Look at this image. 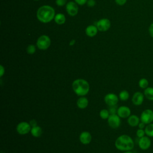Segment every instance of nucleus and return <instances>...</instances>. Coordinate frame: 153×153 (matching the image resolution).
Returning a JSON list of instances; mask_svg holds the SVG:
<instances>
[{
    "label": "nucleus",
    "instance_id": "29",
    "mask_svg": "<svg viewBox=\"0 0 153 153\" xmlns=\"http://www.w3.org/2000/svg\"><path fill=\"white\" fill-rule=\"evenodd\" d=\"M86 4L89 7H93L96 5V1L95 0H87Z\"/></svg>",
    "mask_w": 153,
    "mask_h": 153
},
{
    "label": "nucleus",
    "instance_id": "15",
    "mask_svg": "<svg viewBox=\"0 0 153 153\" xmlns=\"http://www.w3.org/2000/svg\"><path fill=\"white\" fill-rule=\"evenodd\" d=\"M98 29L96 25H91L88 26L85 30V33L88 37H94L97 33Z\"/></svg>",
    "mask_w": 153,
    "mask_h": 153
},
{
    "label": "nucleus",
    "instance_id": "28",
    "mask_svg": "<svg viewBox=\"0 0 153 153\" xmlns=\"http://www.w3.org/2000/svg\"><path fill=\"white\" fill-rule=\"evenodd\" d=\"M56 4L59 7H63L66 5L67 2L66 0H56Z\"/></svg>",
    "mask_w": 153,
    "mask_h": 153
},
{
    "label": "nucleus",
    "instance_id": "37",
    "mask_svg": "<svg viewBox=\"0 0 153 153\" xmlns=\"http://www.w3.org/2000/svg\"><path fill=\"white\" fill-rule=\"evenodd\" d=\"M123 153H133V152H131V151H124Z\"/></svg>",
    "mask_w": 153,
    "mask_h": 153
},
{
    "label": "nucleus",
    "instance_id": "25",
    "mask_svg": "<svg viewBox=\"0 0 153 153\" xmlns=\"http://www.w3.org/2000/svg\"><path fill=\"white\" fill-rule=\"evenodd\" d=\"M36 51V46L33 44H29L26 48V52L29 54H33Z\"/></svg>",
    "mask_w": 153,
    "mask_h": 153
},
{
    "label": "nucleus",
    "instance_id": "1",
    "mask_svg": "<svg viewBox=\"0 0 153 153\" xmlns=\"http://www.w3.org/2000/svg\"><path fill=\"white\" fill-rule=\"evenodd\" d=\"M56 15L54 9L50 5H44L36 11V18L41 23H47L54 20Z\"/></svg>",
    "mask_w": 153,
    "mask_h": 153
},
{
    "label": "nucleus",
    "instance_id": "10",
    "mask_svg": "<svg viewBox=\"0 0 153 153\" xmlns=\"http://www.w3.org/2000/svg\"><path fill=\"white\" fill-rule=\"evenodd\" d=\"M119 98L118 97L112 93H108L107 94L105 95L104 97V101L109 106H114V105H117V103L118 102Z\"/></svg>",
    "mask_w": 153,
    "mask_h": 153
},
{
    "label": "nucleus",
    "instance_id": "8",
    "mask_svg": "<svg viewBox=\"0 0 153 153\" xmlns=\"http://www.w3.org/2000/svg\"><path fill=\"white\" fill-rule=\"evenodd\" d=\"M66 6V10L67 13L72 17L75 16L78 13V4L75 1H69L67 2Z\"/></svg>",
    "mask_w": 153,
    "mask_h": 153
},
{
    "label": "nucleus",
    "instance_id": "23",
    "mask_svg": "<svg viewBox=\"0 0 153 153\" xmlns=\"http://www.w3.org/2000/svg\"><path fill=\"white\" fill-rule=\"evenodd\" d=\"M138 84H139V86L140 88H141L142 89H145L147 87H148L149 82H148V79H146L145 78H142L140 79V80L139 81Z\"/></svg>",
    "mask_w": 153,
    "mask_h": 153
},
{
    "label": "nucleus",
    "instance_id": "38",
    "mask_svg": "<svg viewBox=\"0 0 153 153\" xmlns=\"http://www.w3.org/2000/svg\"><path fill=\"white\" fill-rule=\"evenodd\" d=\"M33 1H39V0H33Z\"/></svg>",
    "mask_w": 153,
    "mask_h": 153
},
{
    "label": "nucleus",
    "instance_id": "14",
    "mask_svg": "<svg viewBox=\"0 0 153 153\" xmlns=\"http://www.w3.org/2000/svg\"><path fill=\"white\" fill-rule=\"evenodd\" d=\"M79 139L81 143L84 145H87L91 142L92 137L91 134L88 131H84L80 134Z\"/></svg>",
    "mask_w": 153,
    "mask_h": 153
},
{
    "label": "nucleus",
    "instance_id": "16",
    "mask_svg": "<svg viewBox=\"0 0 153 153\" xmlns=\"http://www.w3.org/2000/svg\"><path fill=\"white\" fill-rule=\"evenodd\" d=\"M140 118L136 115H130L127 118V123L131 127H136L140 123Z\"/></svg>",
    "mask_w": 153,
    "mask_h": 153
},
{
    "label": "nucleus",
    "instance_id": "32",
    "mask_svg": "<svg viewBox=\"0 0 153 153\" xmlns=\"http://www.w3.org/2000/svg\"><path fill=\"white\" fill-rule=\"evenodd\" d=\"M74 1L79 5H84L87 3V0H74Z\"/></svg>",
    "mask_w": 153,
    "mask_h": 153
},
{
    "label": "nucleus",
    "instance_id": "30",
    "mask_svg": "<svg viewBox=\"0 0 153 153\" xmlns=\"http://www.w3.org/2000/svg\"><path fill=\"white\" fill-rule=\"evenodd\" d=\"M127 0H115V2L117 5L120 6H123L127 2Z\"/></svg>",
    "mask_w": 153,
    "mask_h": 153
},
{
    "label": "nucleus",
    "instance_id": "5",
    "mask_svg": "<svg viewBox=\"0 0 153 153\" xmlns=\"http://www.w3.org/2000/svg\"><path fill=\"white\" fill-rule=\"evenodd\" d=\"M140 121L144 123L146 125L153 122V110L146 109L142 111L140 116Z\"/></svg>",
    "mask_w": 153,
    "mask_h": 153
},
{
    "label": "nucleus",
    "instance_id": "36",
    "mask_svg": "<svg viewBox=\"0 0 153 153\" xmlns=\"http://www.w3.org/2000/svg\"><path fill=\"white\" fill-rule=\"evenodd\" d=\"M75 39H72V40H71V41H70V42H69V45H74V44H75Z\"/></svg>",
    "mask_w": 153,
    "mask_h": 153
},
{
    "label": "nucleus",
    "instance_id": "13",
    "mask_svg": "<svg viewBox=\"0 0 153 153\" xmlns=\"http://www.w3.org/2000/svg\"><path fill=\"white\" fill-rule=\"evenodd\" d=\"M117 114L121 118H127L131 115V110L127 106H121L118 108Z\"/></svg>",
    "mask_w": 153,
    "mask_h": 153
},
{
    "label": "nucleus",
    "instance_id": "35",
    "mask_svg": "<svg viewBox=\"0 0 153 153\" xmlns=\"http://www.w3.org/2000/svg\"><path fill=\"white\" fill-rule=\"evenodd\" d=\"M4 73H5V69H4V66L1 65L0 66V77L1 78L4 75Z\"/></svg>",
    "mask_w": 153,
    "mask_h": 153
},
{
    "label": "nucleus",
    "instance_id": "17",
    "mask_svg": "<svg viewBox=\"0 0 153 153\" xmlns=\"http://www.w3.org/2000/svg\"><path fill=\"white\" fill-rule=\"evenodd\" d=\"M88 105V100L86 97L84 96H81L76 100V105L79 109H85L87 107Z\"/></svg>",
    "mask_w": 153,
    "mask_h": 153
},
{
    "label": "nucleus",
    "instance_id": "26",
    "mask_svg": "<svg viewBox=\"0 0 153 153\" xmlns=\"http://www.w3.org/2000/svg\"><path fill=\"white\" fill-rule=\"evenodd\" d=\"M117 110H118V108H117V105L110 106H109V108H108V111H109V112L110 115L117 114Z\"/></svg>",
    "mask_w": 153,
    "mask_h": 153
},
{
    "label": "nucleus",
    "instance_id": "7",
    "mask_svg": "<svg viewBox=\"0 0 153 153\" xmlns=\"http://www.w3.org/2000/svg\"><path fill=\"white\" fill-rule=\"evenodd\" d=\"M111 22L108 19L103 18L99 20L96 24L98 30L101 32H105L109 29L111 27Z\"/></svg>",
    "mask_w": 153,
    "mask_h": 153
},
{
    "label": "nucleus",
    "instance_id": "9",
    "mask_svg": "<svg viewBox=\"0 0 153 153\" xmlns=\"http://www.w3.org/2000/svg\"><path fill=\"white\" fill-rule=\"evenodd\" d=\"M121 118L117 114L110 115L108 118V123L112 128H117L121 124Z\"/></svg>",
    "mask_w": 153,
    "mask_h": 153
},
{
    "label": "nucleus",
    "instance_id": "31",
    "mask_svg": "<svg viewBox=\"0 0 153 153\" xmlns=\"http://www.w3.org/2000/svg\"><path fill=\"white\" fill-rule=\"evenodd\" d=\"M148 32L149 35L153 38V22L149 25V27H148Z\"/></svg>",
    "mask_w": 153,
    "mask_h": 153
},
{
    "label": "nucleus",
    "instance_id": "11",
    "mask_svg": "<svg viewBox=\"0 0 153 153\" xmlns=\"http://www.w3.org/2000/svg\"><path fill=\"white\" fill-rule=\"evenodd\" d=\"M138 145L139 147L142 150H146L149 149L151 145V140L150 137L147 136H145L141 138H139Z\"/></svg>",
    "mask_w": 153,
    "mask_h": 153
},
{
    "label": "nucleus",
    "instance_id": "4",
    "mask_svg": "<svg viewBox=\"0 0 153 153\" xmlns=\"http://www.w3.org/2000/svg\"><path fill=\"white\" fill-rule=\"evenodd\" d=\"M36 47L41 50H45L48 49L51 45V39L46 35L40 36L36 42Z\"/></svg>",
    "mask_w": 153,
    "mask_h": 153
},
{
    "label": "nucleus",
    "instance_id": "18",
    "mask_svg": "<svg viewBox=\"0 0 153 153\" xmlns=\"http://www.w3.org/2000/svg\"><path fill=\"white\" fill-rule=\"evenodd\" d=\"M54 20L55 23L59 25H63L66 22V17L65 16L61 13H59L57 14H56Z\"/></svg>",
    "mask_w": 153,
    "mask_h": 153
},
{
    "label": "nucleus",
    "instance_id": "21",
    "mask_svg": "<svg viewBox=\"0 0 153 153\" xmlns=\"http://www.w3.org/2000/svg\"><path fill=\"white\" fill-rule=\"evenodd\" d=\"M144 130L145 131V134L147 136L149 137H153V123H152L147 124Z\"/></svg>",
    "mask_w": 153,
    "mask_h": 153
},
{
    "label": "nucleus",
    "instance_id": "24",
    "mask_svg": "<svg viewBox=\"0 0 153 153\" xmlns=\"http://www.w3.org/2000/svg\"><path fill=\"white\" fill-rule=\"evenodd\" d=\"M99 115L100 117V118L103 120H108V118H109L110 114L109 112L108 109H102L100 112H99Z\"/></svg>",
    "mask_w": 153,
    "mask_h": 153
},
{
    "label": "nucleus",
    "instance_id": "27",
    "mask_svg": "<svg viewBox=\"0 0 153 153\" xmlns=\"http://www.w3.org/2000/svg\"><path fill=\"white\" fill-rule=\"evenodd\" d=\"M145 134H145V131L144 129H140V128L137 129V130L136 131V136L139 138H141V137L145 136Z\"/></svg>",
    "mask_w": 153,
    "mask_h": 153
},
{
    "label": "nucleus",
    "instance_id": "22",
    "mask_svg": "<svg viewBox=\"0 0 153 153\" xmlns=\"http://www.w3.org/2000/svg\"><path fill=\"white\" fill-rule=\"evenodd\" d=\"M129 93L127 90H122L119 93V99L122 101H126L129 98Z\"/></svg>",
    "mask_w": 153,
    "mask_h": 153
},
{
    "label": "nucleus",
    "instance_id": "12",
    "mask_svg": "<svg viewBox=\"0 0 153 153\" xmlns=\"http://www.w3.org/2000/svg\"><path fill=\"white\" fill-rule=\"evenodd\" d=\"M145 96L143 93H141L140 91H136L135 92L131 98V101L133 105L136 106H140L142 104L144 100Z\"/></svg>",
    "mask_w": 153,
    "mask_h": 153
},
{
    "label": "nucleus",
    "instance_id": "33",
    "mask_svg": "<svg viewBox=\"0 0 153 153\" xmlns=\"http://www.w3.org/2000/svg\"><path fill=\"white\" fill-rule=\"evenodd\" d=\"M29 124H30V126H31L32 127L37 126V122H36V121L35 120H34V119L31 120L29 121Z\"/></svg>",
    "mask_w": 153,
    "mask_h": 153
},
{
    "label": "nucleus",
    "instance_id": "19",
    "mask_svg": "<svg viewBox=\"0 0 153 153\" xmlns=\"http://www.w3.org/2000/svg\"><path fill=\"white\" fill-rule=\"evenodd\" d=\"M31 134L35 137H39L42 134V130L41 127L36 126L32 127L30 130Z\"/></svg>",
    "mask_w": 153,
    "mask_h": 153
},
{
    "label": "nucleus",
    "instance_id": "2",
    "mask_svg": "<svg viewBox=\"0 0 153 153\" xmlns=\"http://www.w3.org/2000/svg\"><path fill=\"white\" fill-rule=\"evenodd\" d=\"M134 146V141L132 138L127 134L120 136L115 141V148L121 151H131Z\"/></svg>",
    "mask_w": 153,
    "mask_h": 153
},
{
    "label": "nucleus",
    "instance_id": "3",
    "mask_svg": "<svg viewBox=\"0 0 153 153\" xmlns=\"http://www.w3.org/2000/svg\"><path fill=\"white\" fill-rule=\"evenodd\" d=\"M72 87L75 93L78 96H84L90 90L88 82L84 79H76L72 84Z\"/></svg>",
    "mask_w": 153,
    "mask_h": 153
},
{
    "label": "nucleus",
    "instance_id": "34",
    "mask_svg": "<svg viewBox=\"0 0 153 153\" xmlns=\"http://www.w3.org/2000/svg\"><path fill=\"white\" fill-rule=\"evenodd\" d=\"M146 126V124H145L144 123H143V122H142V121H140V123H139V124H138L137 126H138L139 128H140V129H145Z\"/></svg>",
    "mask_w": 153,
    "mask_h": 153
},
{
    "label": "nucleus",
    "instance_id": "20",
    "mask_svg": "<svg viewBox=\"0 0 153 153\" xmlns=\"http://www.w3.org/2000/svg\"><path fill=\"white\" fill-rule=\"evenodd\" d=\"M143 94L147 99L153 101V87H148L144 89Z\"/></svg>",
    "mask_w": 153,
    "mask_h": 153
},
{
    "label": "nucleus",
    "instance_id": "6",
    "mask_svg": "<svg viewBox=\"0 0 153 153\" xmlns=\"http://www.w3.org/2000/svg\"><path fill=\"white\" fill-rule=\"evenodd\" d=\"M32 127L30 124L26 121H22L19 123L16 126L17 132L22 135L26 134L29 132H30Z\"/></svg>",
    "mask_w": 153,
    "mask_h": 153
}]
</instances>
